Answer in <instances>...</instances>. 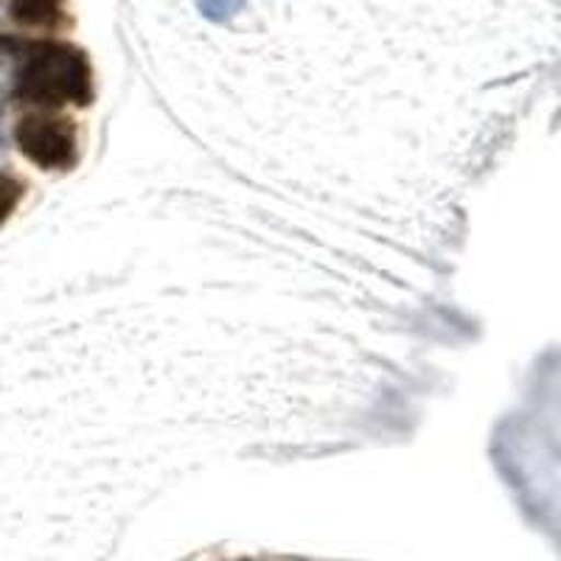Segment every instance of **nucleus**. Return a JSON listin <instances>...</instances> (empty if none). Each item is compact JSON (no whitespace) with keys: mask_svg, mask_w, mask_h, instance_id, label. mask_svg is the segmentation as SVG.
Masks as SVG:
<instances>
[{"mask_svg":"<svg viewBox=\"0 0 561 561\" xmlns=\"http://www.w3.org/2000/svg\"><path fill=\"white\" fill-rule=\"evenodd\" d=\"M9 205H12V185L7 180H0V219L7 217Z\"/></svg>","mask_w":561,"mask_h":561,"instance_id":"nucleus-1","label":"nucleus"}]
</instances>
